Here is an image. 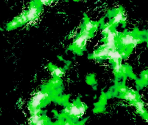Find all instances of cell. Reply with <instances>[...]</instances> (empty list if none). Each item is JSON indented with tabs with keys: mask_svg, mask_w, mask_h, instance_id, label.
I'll return each instance as SVG.
<instances>
[{
	"mask_svg": "<svg viewBox=\"0 0 148 125\" xmlns=\"http://www.w3.org/2000/svg\"><path fill=\"white\" fill-rule=\"evenodd\" d=\"M48 97V94L47 93L41 91L38 92L34 95L29 105L32 115L40 113V107Z\"/></svg>",
	"mask_w": 148,
	"mask_h": 125,
	"instance_id": "1",
	"label": "cell"
},
{
	"mask_svg": "<svg viewBox=\"0 0 148 125\" xmlns=\"http://www.w3.org/2000/svg\"><path fill=\"white\" fill-rule=\"evenodd\" d=\"M140 41V39L136 38L134 35L130 34L123 35L120 38V44L124 47L135 46Z\"/></svg>",
	"mask_w": 148,
	"mask_h": 125,
	"instance_id": "2",
	"label": "cell"
},
{
	"mask_svg": "<svg viewBox=\"0 0 148 125\" xmlns=\"http://www.w3.org/2000/svg\"><path fill=\"white\" fill-rule=\"evenodd\" d=\"M91 37V33L83 30L81 34L77 37L74 42V46L77 49H82L85 46L86 42Z\"/></svg>",
	"mask_w": 148,
	"mask_h": 125,
	"instance_id": "3",
	"label": "cell"
},
{
	"mask_svg": "<svg viewBox=\"0 0 148 125\" xmlns=\"http://www.w3.org/2000/svg\"><path fill=\"white\" fill-rule=\"evenodd\" d=\"M116 34L115 31L111 30L106 34V43L104 46L110 50H115L116 49Z\"/></svg>",
	"mask_w": 148,
	"mask_h": 125,
	"instance_id": "4",
	"label": "cell"
},
{
	"mask_svg": "<svg viewBox=\"0 0 148 125\" xmlns=\"http://www.w3.org/2000/svg\"><path fill=\"white\" fill-rule=\"evenodd\" d=\"M40 9L37 5H33L30 7L28 11H26L24 13L27 21H34L38 16L40 13Z\"/></svg>",
	"mask_w": 148,
	"mask_h": 125,
	"instance_id": "5",
	"label": "cell"
},
{
	"mask_svg": "<svg viewBox=\"0 0 148 125\" xmlns=\"http://www.w3.org/2000/svg\"><path fill=\"white\" fill-rule=\"evenodd\" d=\"M85 110V106L83 104H81L79 106L76 105H73L68 109L67 112L70 115L79 117L84 114Z\"/></svg>",
	"mask_w": 148,
	"mask_h": 125,
	"instance_id": "6",
	"label": "cell"
},
{
	"mask_svg": "<svg viewBox=\"0 0 148 125\" xmlns=\"http://www.w3.org/2000/svg\"><path fill=\"white\" fill-rule=\"evenodd\" d=\"M31 125H46V120L40 116V113L32 115L30 119Z\"/></svg>",
	"mask_w": 148,
	"mask_h": 125,
	"instance_id": "7",
	"label": "cell"
},
{
	"mask_svg": "<svg viewBox=\"0 0 148 125\" xmlns=\"http://www.w3.org/2000/svg\"><path fill=\"white\" fill-rule=\"evenodd\" d=\"M107 57H109L110 60L113 61L114 63H116L117 62H120L123 56L121 53L115 49V50H110Z\"/></svg>",
	"mask_w": 148,
	"mask_h": 125,
	"instance_id": "8",
	"label": "cell"
},
{
	"mask_svg": "<svg viewBox=\"0 0 148 125\" xmlns=\"http://www.w3.org/2000/svg\"><path fill=\"white\" fill-rule=\"evenodd\" d=\"M125 19L124 14L123 11L121 10H119L117 13L114 16L110 25L112 26V25L118 24L120 23L124 22L125 21Z\"/></svg>",
	"mask_w": 148,
	"mask_h": 125,
	"instance_id": "9",
	"label": "cell"
},
{
	"mask_svg": "<svg viewBox=\"0 0 148 125\" xmlns=\"http://www.w3.org/2000/svg\"><path fill=\"white\" fill-rule=\"evenodd\" d=\"M110 49L104 46L103 47L99 49L97 52L94 53L93 57L95 58H102L108 56Z\"/></svg>",
	"mask_w": 148,
	"mask_h": 125,
	"instance_id": "10",
	"label": "cell"
},
{
	"mask_svg": "<svg viewBox=\"0 0 148 125\" xmlns=\"http://www.w3.org/2000/svg\"><path fill=\"white\" fill-rule=\"evenodd\" d=\"M123 97L126 100L132 102H135L138 100V95L136 93L130 90H128L124 94Z\"/></svg>",
	"mask_w": 148,
	"mask_h": 125,
	"instance_id": "11",
	"label": "cell"
},
{
	"mask_svg": "<svg viewBox=\"0 0 148 125\" xmlns=\"http://www.w3.org/2000/svg\"><path fill=\"white\" fill-rule=\"evenodd\" d=\"M137 109V111L140 114L144 115L145 114V109L144 105L141 101L137 100L133 102Z\"/></svg>",
	"mask_w": 148,
	"mask_h": 125,
	"instance_id": "12",
	"label": "cell"
},
{
	"mask_svg": "<svg viewBox=\"0 0 148 125\" xmlns=\"http://www.w3.org/2000/svg\"><path fill=\"white\" fill-rule=\"evenodd\" d=\"M96 24L92 22L91 21H87L85 24L84 30L86 32L91 33L92 31L96 28Z\"/></svg>",
	"mask_w": 148,
	"mask_h": 125,
	"instance_id": "13",
	"label": "cell"
},
{
	"mask_svg": "<svg viewBox=\"0 0 148 125\" xmlns=\"http://www.w3.org/2000/svg\"><path fill=\"white\" fill-rule=\"evenodd\" d=\"M123 66L122 65L120 62L115 63L114 67V71L115 73H116L117 74L122 73V69H123Z\"/></svg>",
	"mask_w": 148,
	"mask_h": 125,
	"instance_id": "14",
	"label": "cell"
},
{
	"mask_svg": "<svg viewBox=\"0 0 148 125\" xmlns=\"http://www.w3.org/2000/svg\"><path fill=\"white\" fill-rule=\"evenodd\" d=\"M63 71L61 69L58 67H54L53 69L52 73L56 77H60L63 74Z\"/></svg>",
	"mask_w": 148,
	"mask_h": 125,
	"instance_id": "15",
	"label": "cell"
},
{
	"mask_svg": "<svg viewBox=\"0 0 148 125\" xmlns=\"http://www.w3.org/2000/svg\"><path fill=\"white\" fill-rule=\"evenodd\" d=\"M112 26L110 24V25H108V26L106 27H104V28L103 30V34H106L109 31H110L111 30V27Z\"/></svg>",
	"mask_w": 148,
	"mask_h": 125,
	"instance_id": "16",
	"label": "cell"
},
{
	"mask_svg": "<svg viewBox=\"0 0 148 125\" xmlns=\"http://www.w3.org/2000/svg\"><path fill=\"white\" fill-rule=\"evenodd\" d=\"M119 91H120V93H122L123 94H125L128 91V89H127V88L125 87H121L119 89Z\"/></svg>",
	"mask_w": 148,
	"mask_h": 125,
	"instance_id": "17",
	"label": "cell"
},
{
	"mask_svg": "<svg viewBox=\"0 0 148 125\" xmlns=\"http://www.w3.org/2000/svg\"><path fill=\"white\" fill-rule=\"evenodd\" d=\"M144 79L145 80H148V74H147V73H146L144 74L143 76Z\"/></svg>",
	"mask_w": 148,
	"mask_h": 125,
	"instance_id": "18",
	"label": "cell"
},
{
	"mask_svg": "<svg viewBox=\"0 0 148 125\" xmlns=\"http://www.w3.org/2000/svg\"><path fill=\"white\" fill-rule=\"evenodd\" d=\"M65 125H73L72 124L70 123V122H66V123H65Z\"/></svg>",
	"mask_w": 148,
	"mask_h": 125,
	"instance_id": "19",
	"label": "cell"
}]
</instances>
